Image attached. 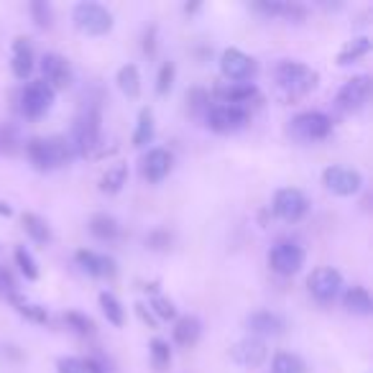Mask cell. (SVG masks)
<instances>
[{"label":"cell","mask_w":373,"mask_h":373,"mask_svg":"<svg viewBox=\"0 0 373 373\" xmlns=\"http://www.w3.org/2000/svg\"><path fill=\"white\" fill-rule=\"evenodd\" d=\"M26 153H29L31 164L46 172V169H59L72 159V146L64 136H51V138H31L26 143Z\"/></svg>","instance_id":"1"},{"label":"cell","mask_w":373,"mask_h":373,"mask_svg":"<svg viewBox=\"0 0 373 373\" xmlns=\"http://www.w3.org/2000/svg\"><path fill=\"white\" fill-rule=\"evenodd\" d=\"M74 156H87L100 143V113L98 108H85L74 118L72 136L67 138Z\"/></svg>","instance_id":"2"},{"label":"cell","mask_w":373,"mask_h":373,"mask_svg":"<svg viewBox=\"0 0 373 373\" xmlns=\"http://www.w3.org/2000/svg\"><path fill=\"white\" fill-rule=\"evenodd\" d=\"M276 85L282 87L287 95L292 98H300V95H307L310 90H315L317 85V72L310 69L302 61H282L276 67Z\"/></svg>","instance_id":"3"},{"label":"cell","mask_w":373,"mask_h":373,"mask_svg":"<svg viewBox=\"0 0 373 373\" xmlns=\"http://www.w3.org/2000/svg\"><path fill=\"white\" fill-rule=\"evenodd\" d=\"M332 131V121L325 113L317 111H310V113H300L294 118L292 126H289V133L302 143H315V141H322L327 138Z\"/></svg>","instance_id":"4"},{"label":"cell","mask_w":373,"mask_h":373,"mask_svg":"<svg viewBox=\"0 0 373 373\" xmlns=\"http://www.w3.org/2000/svg\"><path fill=\"white\" fill-rule=\"evenodd\" d=\"M72 19L74 26L80 31H85V34H90V36H103V34H108L113 29L111 11L105 6H100V3H77Z\"/></svg>","instance_id":"5"},{"label":"cell","mask_w":373,"mask_h":373,"mask_svg":"<svg viewBox=\"0 0 373 373\" xmlns=\"http://www.w3.org/2000/svg\"><path fill=\"white\" fill-rule=\"evenodd\" d=\"M54 103V90L44 80H34L21 92V113L26 118H41Z\"/></svg>","instance_id":"6"},{"label":"cell","mask_w":373,"mask_h":373,"mask_svg":"<svg viewBox=\"0 0 373 373\" xmlns=\"http://www.w3.org/2000/svg\"><path fill=\"white\" fill-rule=\"evenodd\" d=\"M269 266L282 276H292L305 266V251L294 240H279L269 253Z\"/></svg>","instance_id":"7"},{"label":"cell","mask_w":373,"mask_h":373,"mask_svg":"<svg viewBox=\"0 0 373 373\" xmlns=\"http://www.w3.org/2000/svg\"><path fill=\"white\" fill-rule=\"evenodd\" d=\"M205 121L215 133H235L248 123V113L240 105H213Z\"/></svg>","instance_id":"8"},{"label":"cell","mask_w":373,"mask_h":373,"mask_svg":"<svg viewBox=\"0 0 373 373\" xmlns=\"http://www.w3.org/2000/svg\"><path fill=\"white\" fill-rule=\"evenodd\" d=\"M307 287H310V294H312L315 300L327 305V302L335 300L337 294H340V289H343V276H340V271L330 269V266H320V269H315L312 274H310Z\"/></svg>","instance_id":"9"},{"label":"cell","mask_w":373,"mask_h":373,"mask_svg":"<svg viewBox=\"0 0 373 373\" xmlns=\"http://www.w3.org/2000/svg\"><path fill=\"white\" fill-rule=\"evenodd\" d=\"M368 98H371V77H368V74H358V77H350V80L340 87L335 103L340 111L355 113L368 103Z\"/></svg>","instance_id":"10"},{"label":"cell","mask_w":373,"mask_h":373,"mask_svg":"<svg viewBox=\"0 0 373 373\" xmlns=\"http://www.w3.org/2000/svg\"><path fill=\"white\" fill-rule=\"evenodd\" d=\"M220 69L233 82H251L258 72V64L253 56L243 54L240 49H225L220 56Z\"/></svg>","instance_id":"11"},{"label":"cell","mask_w":373,"mask_h":373,"mask_svg":"<svg viewBox=\"0 0 373 373\" xmlns=\"http://www.w3.org/2000/svg\"><path fill=\"white\" fill-rule=\"evenodd\" d=\"M322 182L330 192H335V195H340V197H348L361 190L363 177H361V172L348 169V166H327L322 174Z\"/></svg>","instance_id":"12"},{"label":"cell","mask_w":373,"mask_h":373,"mask_svg":"<svg viewBox=\"0 0 373 373\" xmlns=\"http://www.w3.org/2000/svg\"><path fill=\"white\" fill-rule=\"evenodd\" d=\"M307 208H310L307 197L300 190H294V187L279 190L274 195V213L287 223H297L300 218H305Z\"/></svg>","instance_id":"13"},{"label":"cell","mask_w":373,"mask_h":373,"mask_svg":"<svg viewBox=\"0 0 373 373\" xmlns=\"http://www.w3.org/2000/svg\"><path fill=\"white\" fill-rule=\"evenodd\" d=\"M41 72H44V82H46L51 90H67V87L72 85V69H69V61L61 54H44Z\"/></svg>","instance_id":"14"},{"label":"cell","mask_w":373,"mask_h":373,"mask_svg":"<svg viewBox=\"0 0 373 373\" xmlns=\"http://www.w3.org/2000/svg\"><path fill=\"white\" fill-rule=\"evenodd\" d=\"M266 355H269V350H266L263 340H258V337L240 340V343H235L230 350L233 361L238 363V366H245V368H258L263 361H266Z\"/></svg>","instance_id":"15"},{"label":"cell","mask_w":373,"mask_h":373,"mask_svg":"<svg viewBox=\"0 0 373 373\" xmlns=\"http://www.w3.org/2000/svg\"><path fill=\"white\" fill-rule=\"evenodd\" d=\"M174 156L166 148H151L141 159V174L148 182H161L166 174L172 172Z\"/></svg>","instance_id":"16"},{"label":"cell","mask_w":373,"mask_h":373,"mask_svg":"<svg viewBox=\"0 0 373 373\" xmlns=\"http://www.w3.org/2000/svg\"><path fill=\"white\" fill-rule=\"evenodd\" d=\"M215 98L223 100V105H240L245 100L256 98V85L253 82H225V85L215 87Z\"/></svg>","instance_id":"17"},{"label":"cell","mask_w":373,"mask_h":373,"mask_svg":"<svg viewBox=\"0 0 373 373\" xmlns=\"http://www.w3.org/2000/svg\"><path fill=\"white\" fill-rule=\"evenodd\" d=\"M77 263H80L82 269L92 276H113L116 274V261H113V258L103 256V253L87 251V248L77 251Z\"/></svg>","instance_id":"18"},{"label":"cell","mask_w":373,"mask_h":373,"mask_svg":"<svg viewBox=\"0 0 373 373\" xmlns=\"http://www.w3.org/2000/svg\"><path fill=\"white\" fill-rule=\"evenodd\" d=\"M253 11L266 13V16H282L289 21H302L307 16V8L300 3H282V0H271V3H253Z\"/></svg>","instance_id":"19"},{"label":"cell","mask_w":373,"mask_h":373,"mask_svg":"<svg viewBox=\"0 0 373 373\" xmlns=\"http://www.w3.org/2000/svg\"><path fill=\"white\" fill-rule=\"evenodd\" d=\"M34 69V51H31V44L29 39L19 36L13 41V74L19 80H26Z\"/></svg>","instance_id":"20"},{"label":"cell","mask_w":373,"mask_h":373,"mask_svg":"<svg viewBox=\"0 0 373 373\" xmlns=\"http://www.w3.org/2000/svg\"><path fill=\"white\" fill-rule=\"evenodd\" d=\"M343 302H345V310H348L350 315H358V317H368V315L373 312L371 294L363 287H350L348 292H345Z\"/></svg>","instance_id":"21"},{"label":"cell","mask_w":373,"mask_h":373,"mask_svg":"<svg viewBox=\"0 0 373 373\" xmlns=\"http://www.w3.org/2000/svg\"><path fill=\"white\" fill-rule=\"evenodd\" d=\"M248 330L253 335H279L282 332V320L271 312H253L248 317Z\"/></svg>","instance_id":"22"},{"label":"cell","mask_w":373,"mask_h":373,"mask_svg":"<svg viewBox=\"0 0 373 373\" xmlns=\"http://www.w3.org/2000/svg\"><path fill=\"white\" fill-rule=\"evenodd\" d=\"M118 87L128 98H138L141 95V74H138L136 64H126V67L118 69Z\"/></svg>","instance_id":"23"},{"label":"cell","mask_w":373,"mask_h":373,"mask_svg":"<svg viewBox=\"0 0 373 373\" xmlns=\"http://www.w3.org/2000/svg\"><path fill=\"white\" fill-rule=\"evenodd\" d=\"M200 337V320L197 317H179L174 325V340L179 345H192Z\"/></svg>","instance_id":"24"},{"label":"cell","mask_w":373,"mask_h":373,"mask_svg":"<svg viewBox=\"0 0 373 373\" xmlns=\"http://www.w3.org/2000/svg\"><path fill=\"white\" fill-rule=\"evenodd\" d=\"M126 179H128V166H126V164H116V166H111V169L103 174V179H100V190L116 195V192L123 190Z\"/></svg>","instance_id":"25"},{"label":"cell","mask_w":373,"mask_h":373,"mask_svg":"<svg viewBox=\"0 0 373 373\" xmlns=\"http://www.w3.org/2000/svg\"><path fill=\"white\" fill-rule=\"evenodd\" d=\"M90 233L95 235V238L100 240H111L118 235V223L116 218H111V215H92V220H90Z\"/></svg>","instance_id":"26"},{"label":"cell","mask_w":373,"mask_h":373,"mask_svg":"<svg viewBox=\"0 0 373 373\" xmlns=\"http://www.w3.org/2000/svg\"><path fill=\"white\" fill-rule=\"evenodd\" d=\"M271 371L274 373H307L305 361L300 355L294 353H276L274 363H271Z\"/></svg>","instance_id":"27"},{"label":"cell","mask_w":373,"mask_h":373,"mask_svg":"<svg viewBox=\"0 0 373 373\" xmlns=\"http://www.w3.org/2000/svg\"><path fill=\"white\" fill-rule=\"evenodd\" d=\"M100 307H103L105 317H108V322H113L116 327H121L123 320H126V312H123V305L116 300V294L111 292H103L100 294Z\"/></svg>","instance_id":"28"},{"label":"cell","mask_w":373,"mask_h":373,"mask_svg":"<svg viewBox=\"0 0 373 373\" xmlns=\"http://www.w3.org/2000/svg\"><path fill=\"white\" fill-rule=\"evenodd\" d=\"M24 230L29 233L31 238L36 240V243H46V240H49V225H46V223L41 220V218H39V215H34V213H26L24 215Z\"/></svg>","instance_id":"29"},{"label":"cell","mask_w":373,"mask_h":373,"mask_svg":"<svg viewBox=\"0 0 373 373\" xmlns=\"http://www.w3.org/2000/svg\"><path fill=\"white\" fill-rule=\"evenodd\" d=\"M368 51H371V41H368L366 36L353 39V41H350L348 46L337 54V64H350V61H358L363 54H368Z\"/></svg>","instance_id":"30"},{"label":"cell","mask_w":373,"mask_h":373,"mask_svg":"<svg viewBox=\"0 0 373 373\" xmlns=\"http://www.w3.org/2000/svg\"><path fill=\"white\" fill-rule=\"evenodd\" d=\"M153 138V116L151 111H141V116H138V128H136L133 133V146H146V143H151Z\"/></svg>","instance_id":"31"},{"label":"cell","mask_w":373,"mask_h":373,"mask_svg":"<svg viewBox=\"0 0 373 373\" xmlns=\"http://www.w3.org/2000/svg\"><path fill=\"white\" fill-rule=\"evenodd\" d=\"M21 148V133L13 123L0 126V153H16Z\"/></svg>","instance_id":"32"},{"label":"cell","mask_w":373,"mask_h":373,"mask_svg":"<svg viewBox=\"0 0 373 373\" xmlns=\"http://www.w3.org/2000/svg\"><path fill=\"white\" fill-rule=\"evenodd\" d=\"M151 363L156 371H166L169 363H172V348H169V343L159 340V337L151 343Z\"/></svg>","instance_id":"33"},{"label":"cell","mask_w":373,"mask_h":373,"mask_svg":"<svg viewBox=\"0 0 373 373\" xmlns=\"http://www.w3.org/2000/svg\"><path fill=\"white\" fill-rule=\"evenodd\" d=\"M11 300H13V305L19 307V312H21V315H26V317H29V320H34V322H46V320H49V315H46V310H44V307H39V305H29V302L21 300L19 294H13Z\"/></svg>","instance_id":"34"},{"label":"cell","mask_w":373,"mask_h":373,"mask_svg":"<svg viewBox=\"0 0 373 373\" xmlns=\"http://www.w3.org/2000/svg\"><path fill=\"white\" fill-rule=\"evenodd\" d=\"M16 263L21 266V271H24L26 279H39L36 261H34V256H31V253L26 251L24 245H19V248H16Z\"/></svg>","instance_id":"35"},{"label":"cell","mask_w":373,"mask_h":373,"mask_svg":"<svg viewBox=\"0 0 373 373\" xmlns=\"http://www.w3.org/2000/svg\"><path fill=\"white\" fill-rule=\"evenodd\" d=\"M64 322H67L72 330L80 332V335H90V332L95 330L92 320L87 317V315H80V312H67V315H64Z\"/></svg>","instance_id":"36"},{"label":"cell","mask_w":373,"mask_h":373,"mask_svg":"<svg viewBox=\"0 0 373 373\" xmlns=\"http://www.w3.org/2000/svg\"><path fill=\"white\" fill-rule=\"evenodd\" d=\"M148 310H151L156 320H174V315H177L174 305L169 300H164V297H153L151 305H148Z\"/></svg>","instance_id":"37"},{"label":"cell","mask_w":373,"mask_h":373,"mask_svg":"<svg viewBox=\"0 0 373 373\" xmlns=\"http://www.w3.org/2000/svg\"><path fill=\"white\" fill-rule=\"evenodd\" d=\"M172 85H174V64L172 61H164L159 69V77H156V92L166 95V92L172 90Z\"/></svg>","instance_id":"38"},{"label":"cell","mask_w":373,"mask_h":373,"mask_svg":"<svg viewBox=\"0 0 373 373\" xmlns=\"http://www.w3.org/2000/svg\"><path fill=\"white\" fill-rule=\"evenodd\" d=\"M31 13H34V21H36L41 29L51 26V6L46 0H34V3H31Z\"/></svg>","instance_id":"39"},{"label":"cell","mask_w":373,"mask_h":373,"mask_svg":"<svg viewBox=\"0 0 373 373\" xmlns=\"http://www.w3.org/2000/svg\"><path fill=\"white\" fill-rule=\"evenodd\" d=\"M187 103H192V111H195V113H205V116H208L210 95L205 90H192L190 95H187Z\"/></svg>","instance_id":"40"},{"label":"cell","mask_w":373,"mask_h":373,"mask_svg":"<svg viewBox=\"0 0 373 373\" xmlns=\"http://www.w3.org/2000/svg\"><path fill=\"white\" fill-rule=\"evenodd\" d=\"M0 294L3 297H13L16 294V279H13V274L6 266H0Z\"/></svg>","instance_id":"41"},{"label":"cell","mask_w":373,"mask_h":373,"mask_svg":"<svg viewBox=\"0 0 373 373\" xmlns=\"http://www.w3.org/2000/svg\"><path fill=\"white\" fill-rule=\"evenodd\" d=\"M59 373H82V363L77 358H61Z\"/></svg>","instance_id":"42"},{"label":"cell","mask_w":373,"mask_h":373,"mask_svg":"<svg viewBox=\"0 0 373 373\" xmlns=\"http://www.w3.org/2000/svg\"><path fill=\"white\" fill-rule=\"evenodd\" d=\"M82 363V373H108V368H105V363L95 361V358H85Z\"/></svg>","instance_id":"43"},{"label":"cell","mask_w":373,"mask_h":373,"mask_svg":"<svg viewBox=\"0 0 373 373\" xmlns=\"http://www.w3.org/2000/svg\"><path fill=\"white\" fill-rule=\"evenodd\" d=\"M136 312H138V317H141L143 322L148 325V327H156V325H159V320L153 317L151 310H146V305H136Z\"/></svg>","instance_id":"44"},{"label":"cell","mask_w":373,"mask_h":373,"mask_svg":"<svg viewBox=\"0 0 373 373\" xmlns=\"http://www.w3.org/2000/svg\"><path fill=\"white\" fill-rule=\"evenodd\" d=\"M169 235H166V233H151V235H148V245H151V248H166V245H169Z\"/></svg>","instance_id":"45"},{"label":"cell","mask_w":373,"mask_h":373,"mask_svg":"<svg viewBox=\"0 0 373 373\" xmlns=\"http://www.w3.org/2000/svg\"><path fill=\"white\" fill-rule=\"evenodd\" d=\"M143 49H146V54H153V29L146 34V44H143Z\"/></svg>","instance_id":"46"},{"label":"cell","mask_w":373,"mask_h":373,"mask_svg":"<svg viewBox=\"0 0 373 373\" xmlns=\"http://www.w3.org/2000/svg\"><path fill=\"white\" fill-rule=\"evenodd\" d=\"M0 215H11V208H8V205H3V202H0Z\"/></svg>","instance_id":"47"}]
</instances>
